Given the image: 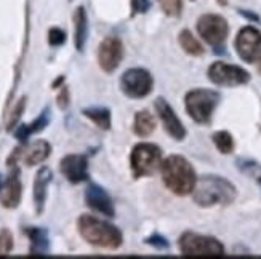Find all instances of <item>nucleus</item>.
<instances>
[{
    "label": "nucleus",
    "instance_id": "f257e3e1",
    "mask_svg": "<svg viewBox=\"0 0 261 259\" xmlns=\"http://www.w3.org/2000/svg\"><path fill=\"white\" fill-rule=\"evenodd\" d=\"M77 229L85 242L93 246H101V248L116 250L123 240L122 232L116 226L92 215H82L79 218Z\"/></svg>",
    "mask_w": 261,
    "mask_h": 259
},
{
    "label": "nucleus",
    "instance_id": "f03ea898",
    "mask_svg": "<svg viewBox=\"0 0 261 259\" xmlns=\"http://www.w3.org/2000/svg\"><path fill=\"white\" fill-rule=\"evenodd\" d=\"M194 202L200 207L228 205L236 198V187L221 176H202L192 189Z\"/></svg>",
    "mask_w": 261,
    "mask_h": 259
},
{
    "label": "nucleus",
    "instance_id": "7ed1b4c3",
    "mask_svg": "<svg viewBox=\"0 0 261 259\" xmlns=\"http://www.w3.org/2000/svg\"><path fill=\"white\" fill-rule=\"evenodd\" d=\"M162 178L165 186L176 195H188L196 186V173L191 163L181 155H170L162 162Z\"/></svg>",
    "mask_w": 261,
    "mask_h": 259
},
{
    "label": "nucleus",
    "instance_id": "20e7f679",
    "mask_svg": "<svg viewBox=\"0 0 261 259\" xmlns=\"http://www.w3.org/2000/svg\"><path fill=\"white\" fill-rule=\"evenodd\" d=\"M218 101L220 95L213 90H192L186 95V110L197 123H208Z\"/></svg>",
    "mask_w": 261,
    "mask_h": 259
},
{
    "label": "nucleus",
    "instance_id": "39448f33",
    "mask_svg": "<svg viewBox=\"0 0 261 259\" xmlns=\"http://www.w3.org/2000/svg\"><path fill=\"white\" fill-rule=\"evenodd\" d=\"M132 171L135 178L152 176L159 168L162 166V154L161 149L154 144H138L130 157Z\"/></svg>",
    "mask_w": 261,
    "mask_h": 259
},
{
    "label": "nucleus",
    "instance_id": "423d86ee",
    "mask_svg": "<svg viewBox=\"0 0 261 259\" xmlns=\"http://www.w3.org/2000/svg\"><path fill=\"white\" fill-rule=\"evenodd\" d=\"M179 250L185 256H223L224 246L212 237L199 235L194 232H185L179 239Z\"/></svg>",
    "mask_w": 261,
    "mask_h": 259
},
{
    "label": "nucleus",
    "instance_id": "0eeeda50",
    "mask_svg": "<svg viewBox=\"0 0 261 259\" xmlns=\"http://www.w3.org/2000/svg\"><path fill=\"white\" fill-rule=\"evenodd\" d=\"M50 154H51L50 142L39 139V141H34L32 144H21V148H16L13 154L8 157L7 163L10 166H13L16 165L18 159H21L28 166H34L47 160Z\"/></svg>",
    "mask_w": 261,
    "mask_h": 259
},
{
    "label": "nucleus",
    "instance_id": "6e6552de",
    "mask_svg": "<svg viewBox=\"0 0 261 259\" xmlns=\"http://www.w3.org/2000/svg\"><path fill=\"white\" fill-rule=\"evenodd\" d=\"M208 78L215 85L237 87L247 83L250 80V75L239 66H232L226 63H213L208 69Z\"/></svg>",
    "mask_w": 261,
    "mask_h": 259
},
{
    "label": "nucleus",
    "instance_id": "1a4fd4ad",
    "mask_svg": "<svg viewBox=\"0 0 261 259\" xmlns=\"http://www.w3.org/2000/svg\"><path fill=\"white\" fill-rule=\"evenodd\" d=\"M236 50L245 63L261 61V32L252 26L244 27L236 39Z\"/></svg>",
    "mask_w": 261,
    "mask_h": 259
},
{
    "label": "nucleus",
    "instance_id": "9d476101",
    "mask_svg": "<svg viewBox=\"0 0 261 259\" xmlns=\"http://www.w3.org/2000/svg\"><path fill=\"white\" fill-rule=\"evenodd\" d=\"M197 31L200 37L213 47H220L228 37V22L218 15H203L197 21Z\"/></svg>",
    "mask_w": 261,
    "mask_h": 259
},
{
    "label": "nucleus",
    "instance_id": "9b49d317",
    "mask_svg": "<svg viewBox=\"0 0 261 259\" xmlns=\"http://www.w3.org/2000/svg\"><path fill=\"white\" fill-rule=\"evenodd\" d=\"M120 87L130 98H144L152 90V77L144 69H128L120 78Z\"/></svg>",
    "mask_w": 261,
    "mask_h": 259
},
{
    "label": "nucleus",
    "instance_id": "f8f14e48",
    "mask_svg": "<svg viewBox=\"0 0 261 259\" xmlns=\"http://www.w3.org/2000/svg\"><path fill=\"white\" fill-rule=\"evenodd\" d=\"M123 58V45L117 37H106L99 43L98 63L105 72H114Z\"/></svg>",
    "mask_w": 261,
    "mask_h": 259
},
{
    "label": "nucleus",
    "instance_id": "ddd939ff",
    "mask_svg": "<svg viewBox=\"0 0 261 259\" xmlns=\"http://www.w3.org/2000/svg\"><path fill=\"white\" fill-rule=\"evenodd\" d=\"M60 170L69 183H84L88 179V160L85 155L81 154L66 155L60 163Z\"/></svg>",
    "mask_w": 261,
    "mask_h": 259
},
{
    "label": "nucleus",
    "instance_id": "4468645a",
    "mask_svg": "<svg viewBox=\"0 0 261 259\" xmlns=\"http://www.w3.org/2000/svg\"><path fill=\"white\" fill-rule=\"evenodd\" d=\"M21 194H22V186L19 179V168L13 165L2 189H0V204L5 208H16L21 202Z\"/></svg>",
    "mask_w": 261,
    "mask_h": 259
},
{
    "label": "nucleus",
    "instance_id": "2eb2a0df",
    "mask_svg": "<svg viewBox=\"0 0 261 259\" xmlns=\"http://www.w3.org/2000/svg\"><path fill=\"white\" fill-rule=\"evenodd\" d=\"M85 204L99 215L108 218L114 216V205L109 194L98 184H88L85 189Z\"/></svg>",
    "mask_w": 261,
    "mask_h": 259
},
{
    "label": "nucleus",
    "instance_id": "dca6fc26",
    "mask_svg": "<svg viewBox=\"0 0 261 259\" xmlns=\"http://www.w3.org/2000/svg\"><path fill=\"white\" fill-rule=\"evenodd\" d=\"M155 110H157V114H159V117H161L164 127H165V130H167V133L170 134V136L178 139V141L185 139L186 130L183 127V123L179 122V119L175 114V110L170 107V104L164 98L155 99Z\"/></svg>",
    "mask_w": 261,
    "mask_h": 259
},
{
    "label": "nucleus",
    "instance_id": "f3484780",
    "mask_svg": "<svg viewBox=\"0 0 261 259\" xmlns=\"http://www.w3.org/2000/svg\"><path fill=\"white\" fill-rule=\"evenodd\" d=\"M51 170L48 166H42L37 171L36 178H34V187H32V197H34V205H36L37 215L43 211L45 200H47V189L51 183Z\"/></svg>",
    "mask_w": 261,
    "mask_h": 259
},
{
    "label": "nucleus",
    "instance_id": "a211bd4d",
    "mask_svg": "<svg viewBox=\"0 0 261 259\" xmlns=\"http://www.w3.org/2000/svg\"><path fill=\"white\" fill-rule=\"evenodd\" d=\"M50 119H51V114H50V107H45L40 116L34 120L32 123H26V125H19L15 131V138L21 142V144H26L29 136L32 134H36L42 130L47 128V125L50 123Z\"/></svg>",
    "mask_w": 261,
    "mask_h": 259
},
{
    "label": "nucleus",
    "instance_id": "6ab92c4d",
    "mask_svg": "<svg viewBox=\"0 0 261 259\" xmlns=\"http://www.w3.org/2000/svg\"><path fill=\"white\" fill-rule=\"evenodd\" d=\"M26 234L31 240L29 253L34 256H43L50 250V239L48 232L43 227H26Z\"/></svg>",
    "mask_w": 261,
    "mask_h": 259
},
{
    "label": "nucleus",
    "instance_id": "aec40b11",
    "mask_svg": "<svg viewBox=\"0 0 261 259\" xmlns=\"http://www.w3.org/2000/svg\"><path fill=\"white\" fill-rule=\"evenodd\" d=\"M74 43L75 48L79 51H84L85 48V42H87V36H88V19H87V13L84 7H79L74 13Z\"/></svg>",
    "mask_w": 261,
    "mask_h": 259
},
{
    "label": "nucleus",
    "instance_id": "412c9836",
    "mask_svg": "<svg viewBox=\"0 0 261 259\" xmlns=\"http://www.w3.org/2000/svg\"><path fill=\"white\" fill-rule=\"evenodd\" d=\"M155 130V120L147 110H141L135 116L133 120V131L141 138L149 136V134Z\"/></svg>",
    "mask_w": 261,
    "mask_h": 259
},
{
    "label": "nucleus",
    "instance_id": "4be33fe9",
    "mask_svg": "<svg viewBox=\"0 0 261 259\" xmlns=\"http://www.w3.org/2000/svg\"><path fill=\"white\" fill-rule=\"evenodd\" d=\"M84 116L92 120L101 130L111 128V112L106 107H87L84 109Z\"/></svg>",
    "mask_w": 261,
    "mask_h": 259
},
{
    "label": "nucleus",
    "instance_id": "5701e85b",
    "mask_svg": "<svg viewBox=\"0 0 261 259\" xmlns=\"http://www.w3.org/2000/svg\"><path fill=\"white\" fill-rule=\"evenodd\" d=\"M179 45L183 47V50L188 54L192 56H200L203 53V47L200 45V42L192 36L189 31H183L179 34Z\"/></svg>",
    "mask_w": 261,
    "mask_h": 259
},
{
    "label": "nucleus",
    "instance_id": "b1692460",
    "mask_svg": "<svg viewBox=\"0 0 261 259\" xmlns=\"http://www.w3.org/2000/svg\"><path fill=\"white\" fill-rule=\"evenodd\" d=\"M213 142L221 154H231L234 149V139L228 131H218L213 134Z\"/></svg>",
    "mask_w": 261,
    "mask_h": 259
},
{
    "label": "nucleus",
    "instance_id": "393cba45",
    "mask_svg": "<svg viewBox=\"0 0 261 259\" xmlns=\"http://www.w3.org/2000/svg\"><path fill=\"white\" fill-rule=\"evenodd\" d=\"M159 4H161L164 13L168 15V16H179L181 15V0H159Z\"/></svg>",
    "mask_w": 261,
    "mask_h": 259
},
{
    "label": "nucleus",
    "instance_id": "a878e982",
    "mask_svg": "<svg viewBox=\"0 0 261 259\" xmlns=\"http://www.w3.org/2000/svg\"><path fill=\"white\" fill-rule=\"evenodd\" d=\"M24 107H26V96H22V98L18 101V104L15 106L13 112H11V116H10V119H8V123H7V130H8V131H10V130H13V128L16 127V123H18V120H19V117H21V114H22V110H24Z\"/></svg>",
    "mask_w": 261,
    "mask_h": 259
},
{
    "label": "nucleus",
    "instance_id": "bb28decb",
    "mask_svg": "<svg viewBox=\"0 0 261 259\" xmlns=\"http://www.w3.org/2000/svg\"><path fill=\"white\" fill-rule=\"evenodd\" d=\"M13 248V235L8 229L0 231V256H7Z\"/></svg>",
    "mask_w": 261,
    "mask_h": 259
},
{
    "label": "nucleus",
    "instance_id": "cd10ccee",
    "mask_svg": "<svg viewBox=\"0 0 261 259\" xmlns=\"http://www.w3.org/2000/svg\"><path fill=\"white\" fill-rule=\"evenodd\" d=\"M66 42V32L60 27H51L48 31V43L51 47H60Z\"/></svg>",
    "mask_w": 261,
    "mask_h": 259
},
{
    "label": "nucleus",
    "instance_id": "c85d7f7f",
    "mask_svg": "<svg viewBox=\"0 0 261 259\" xmlns=\"http://www.w3.org/2000/svg\"><path fill=\"white\" fill-rule=\"evenodd\" d=\"M152 0H132V15L146 13L151 8Z\"/></svg>",
    "mask_w": 261,
    "mask_h": 259
},
{
    "label": "nucleus",
    "instance_id": "c756f323",
    "mask_svg": "<svg viewBox=\"0 0 261 259\" xmlns=\"http://www.w3.org/2000/svg\"><path fill=\"white\" fill-rule=\"evenodd\" d=\"M56 101H58L60 109H66L67 106H69V88H67V87H61Z\"/></svg>",
    "mask_w": 261,
    "mask_h": 259
},
{
    "label": "nucleus",
    "instance_id": "7c9ffc66",
    "mask_svg": "<svg viewBox=\"0 0 261 259\" xmlns=\"http://www.w3.org/2000/svg\"><path fill=\"white\" fill-rule=\"evenodd\" d=\"M147 243L149 245H152V246H155V248H159V250H165V248H168V242H167V239L165 237H161V235H152V237H149L147 239Z\"/></svg>",
    "mask_w": 261,
    "mask_h": 259
},
{
    "label": "nucleus",
    "instance_id": "2f4dec72",
    "mask_svg": "<svg viewBox=\"0 0 261 259\" xmlns=\"http://www.w3.org/2000/svg\"><path fill=\"white\" fill-rule=\"evenodd\" d=\"M63 80H64V77H60L58 80H55V83H53V88H56V87H58V85H60V83H61Z\"/></svg>",
    "mask_w": 261,
    "mask_h": 259
},
{
    "label": "nucleus",
    "instance_id": "473e14b6",
    "mask_svg": "<svg viewBox=\"0 0 261 259\" xmlns=\"http://www.w3.org/2000/svg\"><path fill=\"white\" fill-rule=\"evenodd\" d=\"M4 183H5V181H4V176H2V175H0V189H2Z\"/></svg>",
    "mask_w": 261,
    "mask_h": 259
}]
</instances>
